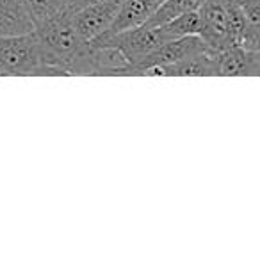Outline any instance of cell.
<instances>
[{"instance_id":"cell-2","label":"cell","mask_w":260,"mask_h":260,"mask_svg":"<svg viewBox=\"0 0 260 260\" xmlns=\"http://www.w3.org/2000/svg\"><path fill=\"white\" fill-rule=\"evenodd\" d=\"M234 0H203L198 8V36L214 52H221L232 45L230 8Z\"/></svg>"},{"instance_id":"cell-3","label":"cell","mask_w":260,"mask_h":260,"mask_svg":"<svg viewBox=\"0 0 260 260\" xmlns=\"http://www.w3.org/2000/svg\"><path fill=\"white\" fill-rule=\"evenodd\" d=\"M123 0H96L72 15L75 30L84 41H93L105 34L114 23Z\"/></svg>"},{"instance_id":"cell-9","label":"cell","mask_w":260,"mask_h":260,"mask_svg":"<svg viewBox=\"0 0 260 260\" xmlns=\"http://www.w3.org/2000/svg\"><path fill=\"white\" fill-rule=\"evenodd\" d=\"M203 4V0H162V4L159 6L155 13L152 15V18L143 25H160V23L168 22V20L175 18L178 15H184L189 11H198V8Z\"/></svg>"},{"instance_id":"cell-10","label":"cell","mask_w":260,"mask_h":260,"mask_svg":"<svg viewBox=\"0 0 260 260\" xmlns=\"http://www.w3.org/2000/svg\"><path fill=\"white\" fill-rule=\"evenodd\" d=\"M0 77H4V73H2V70H0Z\"/></svg>"},{"instance_id":"cell-7","label":"cell","mask_w":260,"mask_h":260,"mask_svg":"<svg viewBox=\"0 0 260 260\" xmlns=\"http://www.w3.org/2000/svg\"><path fill=\"white\" fill-rule=\"evenodd\" d=\"M34 29V23L22 0H0V36L25 34Z\"/></svg>"},{"instance_id":"cell-4","label":"cell","mask_w":260,"mask_h":260,"mask_svg":"<svg viewBox=\"0 0 260 260\" xmlns=\"http://www.w3.org/2000/svg\"><path fill=\"white\" fill-rule=\"evenodd\" d=\"M219 77V59L217 52L207 50L194 57L173 62V64L148 66L141 72V77Z\"/></svg>"},{"instance_id":"cell-5","label":"cell","mask_w":260,"mask_h":260,"mask_svg":"<svg viewBox=\"0 0 260 260\" xmlns=\"http://www.w3.org/2000/svg\"><path fill=\"white\" fill-rule=\"evenodd\" d=\"M219 77H258L260 50H246L239 45H230L217 52Z\"/></svg>"},{"instance_id":"cell-1","label":"cell","mask_w":260,"mask_h":260,"mask_svg":"<svg viewBox=\"0 0 260 260\" xmlns=\"http://www.w3.org/2000/svg\"><path fill=\"white\" fill-rule=\"evenodd\" d=\"M0 70L4 77H47L34 29L25 34L0 36Z\"/></svg>"},{"instance_id":"cell-8","label":"cell","mask_w":260,"mask_h":260,"mask_svg":"<svg viewBox=\"0 0 260 260\" xmlns=\"http://www.w3.org/2000/svg\"><path fill=\"white\" fill-rule=\"evenodd\" d=\"M34 27L47 23L66 13H72L70 0H22Z\"/></svg>"},{"instance_id":"cell-6","label":"cell","mask_w":260,"mask_h":260,"mask_svg":"<svg viewBox=\"0 0 260 260\" xmlns=\"http://www.w3.org/2000/svg\"><path fill=\"white\" fill-rule=\"evenodd\" d=\"M160 4H162V0H123L121 9L107 32L143 25L152 18V15L159 9Z\"/></svg>"}]
</instances>
